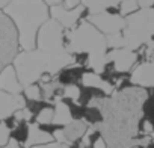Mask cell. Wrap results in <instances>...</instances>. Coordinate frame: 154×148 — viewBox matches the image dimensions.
Segmentation results:
<instances>
[{"label":"cell","instance_id":"cell-1","mask_svg":"<svg viewBox=\"0 0 154 148\" xmlns=\"http://www.w3.org/2000/svg\"><path fill=\"white\" fill-rule=\"evenodd\" d=\"M2 11L11 18L18 32L20 48L33 50L39 27L50 18V8L44 0H12Z\"/></svg>","mask_w":154,"mask_h":148},{"label":"cell","instance_id":"cell-21","mask_svg":"<svg viewBox=\"0 0 154 148\" xmlns=\"http://www.w3.org/2000/svg\"><path fill=\"white\" fill-rule=\"evenodd\" d=\"M0 148H24V146H23L20 142H17L15 139H12V137H11V140H9L5 146H0Z\"/></svg>","mask_w":154,"mask_h":148},{"label":"cell","instance_id":"cell-8","mask_svg":"<svg viewBox=\"0 0 154 148\" xmlns=\"http://www.w3.org/2000/svg\"><path fill=\"white\" fill-rule=\"evenodd\" d=\"M88 21L94 24L103 35H112L122 32L125 27V17L122 15H110L107 12H98L91 14L88 17Z\"/></svg>","mask_w":154,"mask_h":148},{"label":"cell","instance_id":"cell-10","mask_svg":"<svg viewBox=\"0 0 154 148\" xmlns=\"http://www.w3.org/2000/svg\"><path fill=\"white\" fill-rule=\"evenodd\" d=\"M26 106V98L23 94H9L0 91V121L12 116L17 110Z\"/></svg>","mask_w":154,"mask_h":148},{"label":"cell","instance_id":"cell-14","mask_svg":"<svg viewBox=\"0 0 154 148\" xmlns=\"http://www.w3.org/2000/svg\"><path fill=\"white\" fill-rule=\"evenodd\" d=\"M121 0H82V5L89 11V14H98L106 11L109 6L119 5Z\"/></svg>","mask_w":154,"mask_h":148},{"label":"cell","instance_id":"cell-16","mask_svg":"<svg viewBox=\"0 0 154 148\" xmlns=\"http://www.w3.org/2000/svg\"><path fill=\"white\" fill-rule=\"evenodd\" d=\"M23 95L27 101H38V100H42V91H41V86L39 83H32V85H27L23 88Z\"/></svg>","mask_w":154,"mask_h":148},{"label":"cell","instance_id":"cell-17","mask_svg":"<svg viewBox=\"0 0 154 148\" xmlns=\"http://www.w3.org/2000/svg\"><path fill=\"white\" fill-rule=\"evenodd\" d=\"M118 6H119V11H121L122 17H127V15H130V14L140 9L137 0H121V3Z\"/></svg>","mask_w":154,"mask_h":148},{"label":"cell","instance_id":"cell-7","mask_svg":"<svg viewBox=\"0 0 154 148\" xmlns=\"http://www.w3.org/2000/svg\"><path fill=\"white\" fill-rule=\"evenodd\" d=\"M107 60L113 65L115 71L119 74H130V71L139 62V54L134 50L121 47L107 50Z\"/></svg>","mask_w":154,"mask_h":148},{"label":"cell","instance_id":"cell-12","mask_svg":"<svg viewBox=\"0 0 154 148\" xmlns=\"http://www.w3.org/2000/svg\"><path fill=\"white\" fill-rule=\"evenodd\" d=\"M53 134L51 131H48L47 128L41 127L36 122H29V133H27V139L24 142V148H30L35 145H42V143H48L53 142Z\"/></svg>","mask_w":154,"mask_h":148},{"label":"cell","instance_id":"cell-23","mask_svg":"<svg viewBox=\"0 0 154 148\" xmlns=\"http://www.w3.org/2000/svg\"><path fill=\"white\" fill-rule=\"evenodd\" d=\"M63 2V0H44V3L48 6V8H51V6H57V5H60Z\"/></svg>","mask_w":154,"mask_h":148},{"label":"cell","instance_id":"cell-2","mask_svg":"<svg viewBox=\"0 0 154 148\" xmlns=\"http://www.w3.org/2000/svg\"><path fill=\"white\" fill-rule=\"evenodd\" d=\"M65 47L69 53H88L89 56L106 54L109 50L106 35L88 20L80 21L74 29L65 32Z\"/></svg>","mask_w":154,"mask_h":148},{"label":"cell","instance_id":"cell-4","mask_svg":"<svg viewBox=\"0 0 154 148\" xmlns=\"http://www.w3.org/2000/svg\"><path fill=\"white\" fill-rule=\"evenodd\" d=\"M12 65L17 71V76L24 86L36 83L47 72V57L38 48L33 50H20L14 57Z\"/></svg>","mask_w":154,"mask_h":148},{"label":"cell","instance_id":"cell-19","mask_svg":"<svg viewBox=\"0 0 154 148\" xmlns=\"http://www.w3.org/2000/svg\"><path fill=\"white\" fill-rule=\"evenodd\" d=\"M30 148H71V145H66V143H60V142H48V143H42V145H35V146H30Z\"/></svg>","mask_w":154,"mask_h":148},{"label":"cell","instance_id":"cell-22","mask_svg":"<svg viewBox=\"0 0 154 148\" xmlns=\"http://www.w3.org/2000/svg\"><path fill=\"white\" fill-rule=\"evenodd\" d=\"M137 3H139V8L140 9H146V8H151L152 6L154 0H137Z\"/></svg>","mask_w":154,"mask_h":148},{"label":"cell","instance_id":"cell-3","mask_svg":"<svg viewBox=\"0 0 154 148\" xmlns=\"http://www.w3.org/2000/svg\"><path fill=\"white\" fill-rule=\"evenodd\" d=\"M124 47L139 50L154 38V9H139L125 17V27L122 30Z\"/></svg>","mask_w":154,"mask_h":148},{"label":"cell","instance_id":"cell-5","mask_svg":"<svg viewBox=\"0 0 154 148\" xmlns=\"http://www.w3.org/2000/svg\"><path fill=\"white\" fill-rule=\"evenodd\" d=\"M65 29L54 21L53 18H48L38 30L36 33V47L39 51L45 54L59 53L62 50H66L65 47Z\"/></svg>","mask_w":154,"mask_h":148},{"label":"cell","instance_id":"cell-24","mask_svg":"<svg viewBox=\"0 0 154 148\" xmlns=\"http://www.w3.org/2000/svg\"><path fill=\"white\" fill-rule=\"evenodd\" d=\"M12 2V0H0V11H2V9H5L9 3Z\"/></svg>","mask_w":154,"mask_h":148},{"label":"cell","instance_id":"cell-20","mask_svg":"<svg viewBox=\"0 0 154 148\" xmlns=\"http://www.w3.org/2000/svg\"><path fill=\"white\" fill-rule=\"evenodd\" d=\"M65 9H75L82 6V0H63V2L60 3Z\"/></svg>","mask_w":154,"mask_h":148},{"label":"cell","instance_id":"cell-15","mask_svg":"<svg viewBox=\"0 0 154 148\" xmlns=\"http://www.w3.org/2000/svg\"><path fill=\"white\" fill-rule=\"evenodd\" d=\"M53 116H54V109L53 104H47L45 107H42L33 118V122L45 127V125H51L53 124Z\"/></svg>","mask_w":154,"mask_h":148},{"label":"cell","instance_id":"cell-11","mask_svg":"<svg viewBox=\"0 0 154 148\" xmlns=\"http://www.w3.org/2000/svg\"><path fill=\"white\" fill-rule=\"evenodd\" d=\"M0 91L9 94H23V85L12 63L3 66L0 71Z\"/></svg>","mask_w":154,"mask_h":148},{"label":"cell","instance_id":"cell-6","mask_svg":"<svg viewBox=\"0 0 154 148\" xmlns=\"http://www.w3.org/2000/svg\"><path fill=\"white\" fill-rule=\"evenodd\" d=\"M89 11L82 5L75 9H65L62 5L57 6H51L50 8V18H53L54 21H57L65 30H71L74 29L80 21L88 20L89 17Z\"/></svg>","mask_w":154,"mask_h":148},{"label":"cell","instance_id":"cell-13","mask_svg":"<svg viewBox=\"0 0 154 148\" xmlns=\"http://www.w3.org/2000/svg\"><path fill=\"white\" fill-rule=\"evenodd\" d=\"M53 109H54L53 124H54L56 127H63V125L69 124V122L74 119L68 101H65V100H62V98H60V100H56V101L53 103Z\"/></svg>","mask_w":154,"mask_h":148},{"label":"cell","instance_id":"cell-18","mask_svg":"<svg viewBox=\"0 0 154 148\" xmlns=\"http://www.w3.org/2000/svg\"><path fill=\"white\" fill-rule=\"evenodd\" d=\"M11 133L12 128L5 121H0V146H5L11 140Z\"/></svg>","mask_w":154,"mask_h":148},{"label":"cell","instance_id":"cell-9","mask_svg":"<svg viewBox=\"0 0 154 148\" xmlns=\"http://www.w3.org/2000/svg\"><path fill=\"white\" fill-rule=\"evenodd\" d=\"M130 83L143 89H154V60H140L128 74Z\"/></svg>","mask_w":154,"mask_h":148}]
</instances>
